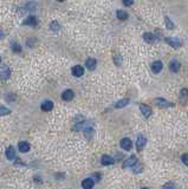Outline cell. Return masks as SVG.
Instances as JSON below:
<instances>
[{"mask_svg":"<svg viewBox=\"0 0 188 189\" xmlns=\"http://www.w3.org/2000/svg\"><path fill=\"white\" fill-rule=\"evenodd\" d=\"M169 70L172 72H177V71L180 70V63L177 60H172L171 63H169Z\"/></svg>","mask_w":188,"mask_h":189,"instance_id":"cell-17","label":"cell"},{"mask_svg":"<svg viewBox=\"0 0 188 189\" xmlns=\"http://www.w3.org/2000/svg\"><path fill=\"white\" fill-rule=\"evenodd\" d=\"M181 161L183 162V164H186L188 167V154H183L181 156Z\"/></svg>","mask_w":188,"mask_h":189,"instance_id":"cell-27","label":"cell"},{"mask_svg":"<svg viewBox=\"0 0 188 189\" xmlns=\"http://www.w3.org/2000/svg\"><path fill=\"white\" fill-rule=\"evenodd\" d=\"M121 147L123 148L124 150H127V151H129L130 149H131V147H133V142H131V140L130 138H123L122 141H121Z\"/></svg>","mask_w":188,"mask_h":189,"instance_id":"cell-6","label":"cell"},{"mask_svg":"<svg viewBox=\"0 0 188 189\" xmlns=\"http://www.w3.org/2000/svg\"><path fill=\"white\" fill-rule=\"evenodd\" d=\"M166 43L167 44H169L172 47H174V48H177V47L181 46V40L180 39H177V38H175V37H167L166 38Z\"/></svg>","mask_w":188,"mask_h":189,"instance_id":"cell-1","label":"cell"},{"mask_svg":"<svg viewBox=\"0 0 188 189\" xmlns=\"http://www.w3.org/2000/svg\"><path fill=\"white\" fill-rule=\"evenodd\" d=\"M4 37H5V35H4V32H2L1 30H0V39H2Z\"/></svg>","mask_w":188,"mask_h":189,"instance_id":"cell-30","label":"cell"},{"mask_svg":"<svg viewBox=\"0 0 188 189\" xmlns=\"http://www.w3.org/2000/svg\"><path fill=\"white\" fill-rule=\"evenodd\" d=\"M128 103H129V99H128V98H124V99L118 100L117 103L115 104V108H117V109H120V108H123V106L128 105Z\"/></svg>","mask_w":188,"mask_h":189,"instance_id":"cell-20","label":"cell"},{"mask_svg":"<svg viewBox=\"0 0 188 189\" xmlns=\"http://www.w3.org/2000/svg\"><path fill=\"white\" fill-rule=\"evenodd\" d=\"M59 24H58V21H52V23L50 24V29L52 30V31H58L59 30Z\"/></svg>","mask_w":188,"mask_h":189,"instance_id":"cell-23","label":"cell"},{"mask_svg":"<svg viewBox=\"0 0 188 189\" xmlns=\"http://www.w3.org/2000/svg\"><path fill=\"white\" fill-rule=\"evenodd\" d=\"M140 110H141L142 115H143L144 117H149V116L152 115V109H150V106L146 105V104H141V105H140Z\"/></svg>","mask_w":188,"mask_h":189,"instance_id":"cell-11","label":"cell"},{"mask_svg":"<svg viewBox=\"0 0 188 189\" xmlns=\"http://www.w3.org/2000/svg\"><path fill=\"white\" fill-rule=\"evenodd\" d=\"M96 65H97V62H96V59L94 58H89L87 59V62H85V66H87V69L90 71H92L96 69Z\"/></svg>","mask_w":188,"mask_h":189,"instance_id":"cell-12","label":"cell"},{"mask_svg":"<svg viewBox=\"0 0 188 189\" xmlns=\"http://www.w3.org/2000/svg\"><path fill=\"white\" fill-rule=\"evenodd\" d=\"M117 18L120 19V20H125L127 18H128V13L125 11H122V10H120V11H117Z\"/></svg>","mask_w":188,"mask_h":189,"instance_id":"cell-21","label":"cell"},{"mask_svg":"<svg viewBox=\"0 0 188 189\" xmlns=\"http://www.w3.org/2000/svg\"><path fill=\"white\" fill-rule=\"evenodd\" d=\"M166 25H167V29H169V30L174 29V24H173L172 20H169V18L168 17H166Z\"/></svg>","mask_w":188,"mask_h":189,"instance_id":"cell-24","label":"cell"},{"mask_svg":"<svg viewBox=\"0 0 188 189\" xmlns=\"http://www.w3.org/2000/svg\"><path fill=\"white\" fill-rule=\"evenodd\" d=\"M154 102H155V104H156L157 106H160V108H169V106L173 105L171 102L163 99V98H156Z\"/></svg>","mask_w":188,"mask_h":189,"instance_id":"cell-4","label":"cell"},{"mask_svg":"<svg viewBox=\"0 0 188 189\" xmlns=\"http://www.w3.org/2000/svg\"><path fill=\"white\" fill-rule=\"evenodd\" d=\"M114 159H112L111 156H109V155H103L102 156V159H101V163L103 165H110V164H114Z\"/></svg>","mask_w":188,"mask_h":189,"instance_id":"cell-10","label":"cell"},{"mask_svg":"<svg viewBox=\"0 0 188 189\" xmlns=\"http://www.w3.org/2000/svg\"><path fill=\"white\" fill-rule=\"evenodd\" d=\"M180 96H181V97H186V98H188V90L187 89H182Z\"/></svg>","mask_w":188,"mask_h":189,"instance_id":"cell-28","label":"cell"},{"mask_svg":"<svg viewBox=\"0 0 188 189\" xmlns=\"http://www.w3.org/2000/svg\"><path fill=\"white\" fill-rule=\"evenodd\" d=\"M10 75H11V71H10V69H8L7 66L1 67V70H0V78H1L2 81L8 79V78H10Z\"/></svg>","mask_w":188,"mask_h":189,"instance_id":"cell-7","label":"cell"},{"mask_svg":"<svg viewBox=\"0 0 188 189\" xmlns=\"http://www.w3.org/2000/svg\"><path fill=\"white\" fill-rule=\"evenodd\" d=\"M143 39L147 41V43H149V44H152V43L155 41V35H154L153 33L147 32V33H144V35H143Z\"/></svg>","mask_w":188,"mask_h":189,"instance_id":"cell-19","label":"cell"},{"mask_svg":"<svg viewBox=\"0 0 188 189\" xmlns=\"http://www.w3.org/2000/svg\"><path fill=\"white\" fill-rule=\"evenodd\" d=\"M73 91L72 90H65L64 92L62 94V98L64 100H71L72 98H73Z\"/></svg>","mask_w":188,"mask_h":189,"instance_id":"cell-16","label":"cell"},{"mask_svg":"<svg viewBox=\"0 0 188 189\" xmlns=\"http://www.w3.org/2000/svg\"><path fill=\"white\" fill-rule=\"evenodd\" d=\"M0 63H1V57H0Z\"/></svg>","mask_w":188,"mask_h":189,"instance_id":"cell-32","label":"cell"},{"mask_svg":"<svg viewBox=\"0 0 188 189\" xmlns=\"http://www.w3.org/2000/svg\"><path fill=\"white\" fill-rule=\"evenodd\" d=\"M40 109L44 110V111H51L53 109V103L51 100H44V102L41 103Z\"/></svg>","mask_w":188,"mask_h":189,"instance_id":"cell-9","label":"cell"},{"mask_svg":"<svg viewBox=\"0 0 188 189\" xmlns=\"http://www.w3.org/2000/svg\"><path fill=\"white\" fill-rule=\"evenodd\" d=\"M141 189H149V188H147V187H143V188H141Z\"/></svg>","mask_w":188,"mask_h":189,"instance_id":"cell-31","label":"cell"},{"mask_svg":"<svg viewBox=\"0 0 188 189\" xmlns=\"http://www.w3.org/2000/svg\"><path fill=\"white\" fill-rule=\"evenodd\" d=\"M72 75L75 77H82L84 75V69L81 65H75L72 67Z\"/></svg>","mask_w":188,"mask_h":189,"instance_id":"cell-5","label":"cell"},{"mask_svg":"<svg viewBox=\"0 0 188 189\" xmlns=\"http://www.w3.org/2000/svg\"><path fill=\"white\" fill-rule=\"evenodd\" d=\"M18 149L21 151V153H27L30 150V144L27 142H20L18 144Z\"/></svg>","mask_w":188,"mask_h":189,"instance_id":"cell-18","label":"cell"},{"mask_svg":"<svg viewBox=\"0 0 188 189\" xmlns=\"http://www.w3.org/2000/svg\"><path fill=\"white\" fill-rule=\"evenodd\" d=\"M136 163H137V157H136L135 155H131L129 159H127L125 161H124L123 168H130V167L135 165Z\"/></svg>","mask_w":188,"mask_h":189,"instance_id":"cell-3","label":"cell"},{"mask_svg":"<svg viewBox=\"0 0 188 189\" xmlns=\"http://www.w3.org/2000/svg\"><path fill=\"white\" fill-rule=\"evenodd\" d=\"M95 184V181L92 178H85V180H83L82 182V186L84 189H92Z\"/></svg>","mask_w":188,"mask_h":189,"instance_id":"cell-13","label":"cell"},{"mask_svg":"<svg viewBox=\"0 0 188 189\" xmlns=\"http://www.w3.org/2000/svg\"><path fill=\"white\" fill-rule=\"evenodd\" d=\"M163 189H174V183L173 182H167L166 184H163Z\"/></svg>","mask_w":188,"mask_h":189,"instance_id":"cell-26","label":"cell"},{"mask_svg":"<svg viewBox=\"0 0 188 189\" xmlns=\"http://www.w3.org/2000/svg\"><path fill=\"white\" fill-rule=\"evenodd\" d=\"M146 142H147V138L143 135H139L137 136V141H136V149L139 151H141L142 149L146 145Z\"/></svg>","mask_w":188,"mask_h":189,"instance_id":"cell-2","label":"cell"},{"mask_svg":"<svg viewBox=\"0 0 188 189\" xmlns=\"http://www.w3.org/2000/svg\"><path fill=\"white\" fill-rule=\"evenodd\" d=\"M6 157L10 161H13L16 159V150L13 149V147H8L6 149Z\"/></svg>","mask_w":188,"mask_h":189,"instance_id":"cell-14","label":"cell"},{"mask_svg":"<svg viewBox=\"0 0 188 189\" xmlns=\"http://www.w3.org/2000/svg\"><path fill=\"white\" fill-rule=\"evenodd\" d=\"M24 25H30V26H35L38 21H37V18L33 17V16H30L29 18H26L25 20H24Z\"/></svg>","mask_w":188,"mask_h":189,"instance_id":"cell-15","label":"cell"},{"mask_svg":"<svg viewBox=\"0 0 188 189\" xmlns=\"http://www.w3.org/2000/svg\"><path fill=\"white\" fill-rule=\"evenodd\" d=\"M152 71H153L154 73H159V72H161V70H162V67H163V65H162V63L160 62V60H156V62H154L153 64H152Z\"/></svg>","mask_w":188,"mask_h":189,"instance_id":"cell-8","label":"cell"},{"mask_svg":"<svg viewBox=\"0 0 188 189\" xmlns=\"http://www.w3.org/2000/svg\"><path fill=\"white\" fill-rule=\"evenodd\" d=\"M12 50L14 51V52H20L21 51V47H20V45L19 44H12Z\"/></svg>","mask_w":188,"mask_h":189,"instance_id":"cell-25","label":"cell"},{"mask_svg":"<svg viewBox=\"0 0 188 189\" xmlns=\"http://www.w3.org/2000/svg\"><path fill=\"white\" fill-rule=\"evenodd\" d=\"M133 4H134V1H123L124 6H131Z\"/></svg>","mask_w":188,"mask_h":189,"instance_id":"cell-29","label":"cell"},{"mask_svg":"<svg viewBox=\"0 0 188 189\" xmlns=\"http://www.w3.org/2000/svg\"><path fill=\"white\" fill-rule=\"evenodd\" d=\"M10 113H11V110H10V109L0 105V116H6V115H10Z\"/></svg>","mask_w":188,"mask_h":189,"instance_id":"cell-22","label":"cell"}]
</instances>
